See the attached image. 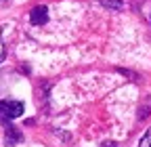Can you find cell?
<instances>
[{
  "mask_svg": "<svg viewBox=\"0 0 151 147\" xmlns=\"http://www.w3.org/2000/svg\"><path fill=\"white\" fill-rule=\"evenodd\" d=\"M2 59H4V44L0 40V63H2Z\"/></svg>",
  "mask_w": 151,
  "mask_h": 147,
  "instance_id": "5b68a950",
  "label": "cell"
},
{
  "mask_svg": "<svg viewBox=\"0 0 151 147\" xmlns=\"http://www.w3.org/2000/svg\"><path fill=\"white\" fill-rule=\"evenodd\" d=\"M99 2L105 6V9H111V11H116L124 4V0H99Z\"/></svg>",
  "mask_w": 151,
  "mask_h": 147,
  "instance_id": "3957f363",
  "label": "cell"
},
{
  "mask_svg": "<svg viewBox=\"0 0 151 147\" xmlns=\"http://www.w3.org/2000/svg\"><path fill=\"white\" fill-rule=\"evenodd\" d=\"M29 19H32L34 25H42V23H46V19H48L46 6H36V9L32 11V15H29Z\"/></svg>",
  "mask_w": 151,
  "mask_h": 147,
  "instance_id": "7a4b0ae2",
  "label": "cell"
},
{
  "mask_svg": "<svg viewBox=\"0 0 151 147\" xmlns=\"http://www.w3.org/2000/svg\"><path fill=\"white\" fill-rule=\"evenodd\" d=\"M139 147H151V128L145 133V137L141 139V143H139Z\"/></svg>",
  "mask_w": 151,
  "mask_h": 147,
  "instance_id": "277c9868",
  "label": "cell"
},
{
  "mask_svg": "<svg viewBox=\"0 0 151 147\" xmlns=\"http://www.w3.org/2000/svg\"><path fill=\"white\" fill-rule=\"evenodd\" d=\"M0 112H2L4 118H19L23 114V103L21 101H13V99H4L0 101Z\"/></svg>",
  "mask_w": 151,
  "mask_h": 147,
  "instance_id": "6da1fadb",
  "label": "cell"
}]
</instances>
